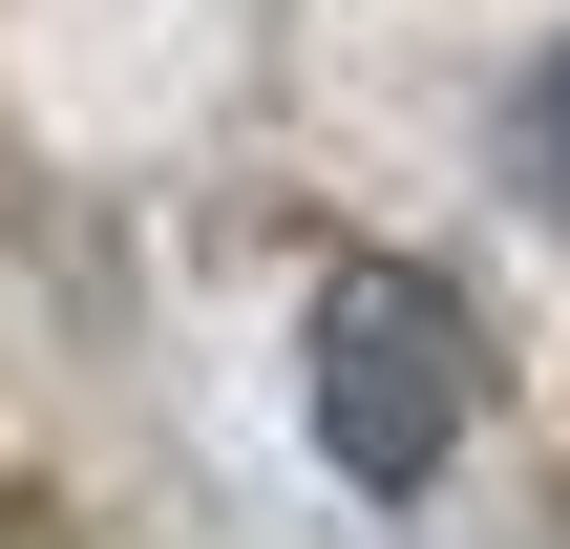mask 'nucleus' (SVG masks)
<instances>
[{
	"label": "nucleus",
	"instance_id": "obj_1",
	"mask_svg": "<svg viewBox=\"0 0 570 549\" xmlns=\"http://www.w3.org/2000/svg\"><path fill=\"white\" fill-rule=\"evenodd\" d=\"M487 423V339H465V296L423 275V254H338L317 275V444H338V487H444V444Z\"/></svg>",
	"mask_w": 570,
	"mask_h": 549
},
{
	"label": "nucleus",
	"instance_id": "obj_2",
	"mask_svg": "<svg viewBox=\"0 0 570 549\" xmlns=\"http://www.w3.org/2000/svg\"><path fill=\"white\" fill-rule=\"evenodd\" d=\"M508 148H529V190H570V42L529 63V106H508Z\"/></svg>",
	"mask_w": 570,
	"mask_h": 549
}]
</instances>
